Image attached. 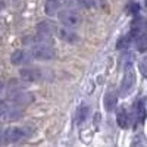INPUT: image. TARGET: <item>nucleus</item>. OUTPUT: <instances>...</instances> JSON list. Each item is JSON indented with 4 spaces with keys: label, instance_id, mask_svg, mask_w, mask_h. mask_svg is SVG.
Segmentation results:
<instances>
[{
    "label": "nucleus",
    "instance_id": "obj_1",
    "mask_svg": "<svg viewBox=\"0 0 147 147\" xmlns=\"http://www.w3.org/2000/svg\"><path fill=\"white\" fill-rule=\"evenodd\" d=\"M31 134V129L28 127H10L6 131H3L2 138L5 143L12 144V143H18L24 138H27Z\"/></svg>",
    "mask_w": 147,
    "mask_h": 147
},
{
    "label": "nucleus",
    "instance_id": "obj_2",
    "mask_svg": "<svg viewBox=\"0 0 147 147\" xmlns=\"http://www.w3.org/2000/svg\"><path fill=\"white\" fill-rule=\"evenodd\" d=\"M57 19L59 22L62 24V27H68V28H75L81 25V16L74 10L69 9H63V10H59L57 12Z\"/></svg>",
    "mask_w": 147,
    "mask_h": 147
},
{
    "label": "nucleus",
    "instance_id": "obj_3",
    "mask_svg": "<svg viewBox=\"0 0 147 147\" xmlns=\"http://www.w3.org/2000/svg\"><path fill=\"white\" fill-rule=\"evenodd\" d=\"M7 102L13 106H27L34 102V96L30 91L24 90H10L7 94Z\"/></svg>",
    "mask_w": 147,
    "mask_h": 147
},
{
    "label": "nucleus",
    "instance_id": "obj_4",
    "mask_svg": "<svg viewBox=\"0 0 147 147\" xmlns=\"http://www.w3.org/2000/svg\"><path fill=\"white\" fill-rule=\"evenodd\" d=\"M19 77L22 81L25 82H37V81H41L44 78V72L38 68H21L19 69Z\"/></svg>",
    "mask_w": 147,
    "mask_h": 147
},
{
    "label": "nucleus",
    "instance_id": "obj_5",
    "mask_svg": "<svg viewBox=\"0 0 147 147\" xmlns=\"http://www.w3.org/2000/svg\"><path fill=\"white\" fill-rule=\"evenodd\" d=\"M56 52L50 46H34L31 50V57L37 60H52L55 59Z\"/></svg>",
    "mask_w": 147,
    "mask_h": 147
},
{
    "label": "nucleus",
    "instance_id": "obj_6",
    "mask_svg": "<svg viewBox=\"0 0 147 147\" xmlns=\"http://www.w3.org/2000/svg\"><path fill=\"white\" fill-rule=\"evenodd\" d=\"M55 34H56L62 41H66V43H69V44H74V43H77V41L80 40L78 34L74 31L72 28H68V27H56Z\"/></svg>",
    "mask_w": 147,
    "mask_h": 147
},
{
    "label": "nucleus",
    "instance_id": "obj_7",
    "mask_svg": "<svg viewBox=\"0 0 147 147\" xmlns=\"http://www.w3.org/2000/svg\"><path fill=\"white\" fill-rule=\"evenodd\" d=\"M134 82H136V74H134L131 69H127L124 78H122V82H121V88H119L121 94L122 96L129 94V91L134 87Z\"/></svg>",
    "mask_w": 147,
    "mask_h": 147
},
{
    "label": "nucleus",
    "instance_id": "obj_8",
    "mask_svg": "<svg viewBox=\"0 0 147 147\" xmlns=\"http://www.w3.org/2000/svg\"><path fill=\"white\" fill-rule=\"evenodd\" d=\"M30 57H31V53H28L25 50H22V49H19V50H15L13 53H12L10 62H12V65L18 66V65H22V63L28 62Z\"/></svg>",
    "mask_w": 147,
    "mask_h": 147
},
{
    "label": "nucleus",
    "instance_id": "obj_9",
    "mask_svg": "<svg viewBox=\"0 0 147 147\" xmlns=\"http://www.w3.org/2000/svg\"><path fill=\"white\" fill-rule=\"evenodd\" d=\"M21 116H22V109L18 107V106H13V105H9L7 109H6V112H5L3 116H2V119L10 122V121H16V119H19Z\"/></svg>",
    "mask_w": 147,
    "mask_h": 147
},
{
    "label": "nucleus",
    "instance_id": "obj_10",
    "mask_svg": "<svg viewBox=\"0 0 147 147\" xmlns=\"http://www.w3.org/2000/svg\"><path fill=\"white\" fill-rule=\"evenodd\" d=\"M116 102H118V96L113 90H109L106 94H105V99H103V103H105V109L107 112H112V110L116 107Z\"/></svg>",
    "mask_w": 147,
    "mask_h": 147
},
{
    "label": "nucleus",
    "instance_id": "obj_11",
    "mask_svg": "<svg viewBox=\"0 0 147 147\" xmlns=\"http://www.w3.org/2000/svg\"><path fill=\"white\" fill-rule=\"evenodd\" d=\"M116 122H118V125L122 129H127L129 127V115H128L127 109H124V107L118 109V112H116Z\"/></svg>",
    "mask_w": 147,
    "mask_h": 147
},
{
    "label": "nucleus",
    "instance_id": "obj_12",
    "mask_svg": "<svg viewBox=\"0 0 147 147\" xmlns=\"http://www.w3.org/2000/svg\"><path fill=\"white\" fill-rule=\"evenodd\" d=\"M60 9V2L59 0H46L44 3V12L47 16H56Z\"/></svg>",
    "mask_w": 147,
    "mask_h": 147
},
{
    "label": "nucleus",
    "instance_id": "obj_13",
    "mask_svg": "<svg viewBox=\"0 0 147 147\" xmlns=\"http://www.w3.org/2000/svg\"><path fill=\"white\" fill-rule=\"evenodd\" d=\"M88 115H90V106L88 105H81L78 106L77 112H75V121L77 124H82L88 119Z\"/></svg>",
    "mask_w": 147,
    "mask_h": 147
},
{
    "label": "nucleus",
    "instance_id": "obj_14",
    "mask_svg": "<svg viewBox=\"0 0 147 147\" xmlns=\"http://www.w3.org/2000/svg\"><path fill=\"white\" fill-rule=\"evenodd\" d=\"M53 31H56V25L52 22H49V21H43L37 25V32L38 34H44V35L52 37V34H55Z\"/></svg>",
    "mask_w": 147,
    "mask_h": 147
},
{
    "label": "nucleus",
    "instance_id": "obj_15",
    "mask_svg": "<svg viewBox=\"0 0 147 147\" xmlns=\"http://www.w3.org/2000/svg\"><path fill=\"white\" fill-rule=\"evenodd\" d=\"M134 41H136V49L140 53L146 52V49H147V38H146V32L144 31L140 32L136 38H134Z\"/></svg>",
    "mask_w": 147,
    "mask_h": 147
},
{
    "label": "nucleus",
    "instance_id": "obj_16",
    "mask_svg": "<svg viewBox=\"0 0 147 147\" xmlns=\"http://www.w3.org/2000/svg\"><path fill=\"white\" fill-rule=\"evenodd\" d=\"M137 115H138V121L143 124L146 119V100L144 99H141L137 105Z\"/></svg>",
    "mask_w": 147,
    "mask_h": 147
},
{
    "label": "nucleus",
    "instance_id": "obj_17",
    "mask_svg": "<svg viewBox=\"0 0 147 147\" xmlns=\"http://www.w3.org/2000/svg\"><path fill=\"white\" fill-rule=\"evenodd\" d=\"M78 5L85 7V9H93L96 6V0H77Z\"/></svg>",
    "mask_w": 147,
    "mask_h": 147
},
{
    "label": "nucleus",
    "instance_id": "obj_18",
    "mask_svg": "<svg viewBox=\"0 0 147 147\" xmlns=\"http://www.w3.org/2000/svg\"><path fill=\"white\" fill-rule=\"evenodd\" d=\"M7 106H9V103H7L6 100H2V99H0V119H2L3 113L6 112V109H7Z\"/></svg>",
    "mask_w": 147,
    "mask_h": 147
},
{
    "label": "nucleus",
    "instance_id": "obj_19",
    "mask_svg": "<svg viewBox=\"0 0 147 147\" xmlns=\"http://www.w3.org/2000/svg\"><path fill=\"white\" fill-rule=\"evenodd\" d=\"M140 69H141V74H143V77H146V68H144V60L140 63Z\"/></svg>",
    "mask_w": 147,
    "mask_h": 147
},
{
    "label": "nucleus",
    "instance_id": "obj_20",
    "mask_svg": "<svg viewBox=\"0 0 147 147\" xmlns=\"http://www.w3.org/2000/svg\"><path fill=\"white\" fill-rule=\"evenodd\" d=\"M3 90H5V82L0 80V93H3Z\"/></svg>",
    "mask_w": 147,
    "mask_h": 147
},
{
    "label": "nucleus",
    "instance_id": "obj_21",
    "mask_svg": "<svg viewBox=\"0 0 147 147\" xmlns=\"http://www.w3.org/2000/svg\"><path fill=\"white\" fill-rule=\"evenodd\" d=\"M0 10H2V2H0Z\"/></svg>",
    "mask_w": 147,
    "mask_h": 147
}]
</instances>
